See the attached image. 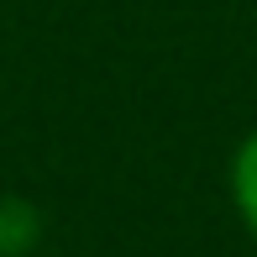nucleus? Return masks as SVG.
Listing matches in <instances>:
<instances>
[{"instance_id":"1","label":"nucleus","mask_w":257,"mask_h":257,"mask_svg":"<svg viewBox=\"0 0 257 257\" xmlns=\"http://www.w3.org/2000/svg\"><path fill=\"white\" fill-rule=\"evenodd\" d=\"M48 236V215L27 194H0V257H32Z\"/></svg>"},{"instance_id":"2","label":"nucleus","mask_w":257,"mask_h":257,"mask_svg":"<svg viewBox=\"0 0 257 257\" xmlns=\"http://www.w3.org/2000/svg\"><path fill=\"white\" fill-rule=\"evenodd\" d=\"M226 184H231L236 220L247 226V236L257 241V126L236 142V153H231V168H226Z\"/></svg>"}]
</instances>
